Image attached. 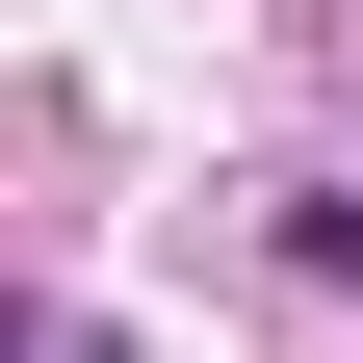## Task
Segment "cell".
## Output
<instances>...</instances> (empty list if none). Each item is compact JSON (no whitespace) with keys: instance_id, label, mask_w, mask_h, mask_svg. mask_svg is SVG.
<instances>
[{"instance_id":"obj_1","label":"cell","mask_w":363,"mask_h":363,"mask_svg":"<svg viewBox=\"0 0 363 363\" xmlns=\"http://www.w3.org/2000/svg\"><path fill=\"white\" fill-rule=\"evenodd\" d=\"M286 259H311V286H363V182H311V208H286Z\"/></svg>"}]
</instances>
